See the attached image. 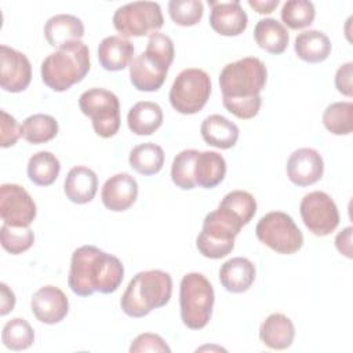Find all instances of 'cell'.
<instances>
[{"label": "cell", "instance_id": "5bb4252c", "mask_svg": "<svg viewBox=\"0 0 353 353\" xmlns=\"http://www.w3.org/2000/svg\"><path fill=\"white\" fill-rule=\"evenodd\" d=\"M32 80V65L28 57L8 46H0V85L8 92H21Z\"/></svg>", "mask_w": 353, "mask_h": 353}, {"label": "cell", "instance_id": "8fae6325", "mask_svg": "<svg viewBox=\"0 0 353 353\" xmlns=\"http://www.w3.org/2000/svg\"><path fill=\"white\" fill-rule=\"evenodd\" d=\"M164 23L161 7L154 1H132L113 14V26L123 37H139L156 33Z\"/></svg>", "mask_w": 353, "mask_h": 353}, {"label": "cell", "instance_id": "5b68a950", "mask_svg": "<svg viewBox=\"0 0 353 353\" xmlns=\"http://www.w3.org/2000/svg\"><path fill=\"white\" fill-rule=\"evenodd\" d=\"M90 51L81 41H70L41 62V80L52 91L62 92L80 83L90 72Z\"/></svg>", "mask_w": 353, "mask_h": 353}, {"label": "cell", "instance_id": "ac0fdd59", "mask_svg": "<svg viewBox=\"0 0 353 353\" xmlns=\"http://www.w3.org/2000/svg\"><path fill=\"white\" fill-rule=\"evenodd\" d=\"M138 197V182L127 172L116 174L105 181L101 199L103 205L114 212L128 210Z\"/></svg>", "mask_w": 353, "mask_h": 353}, {"label": "cell", "instance_id": "f546056e", "mask_svg": "<svg viewBox=\"0 0 353 353\" xmlns=\"http://www.w3.org/2000/svg\"><path fill=\"white\" fill-rule=\"evenodd\" d=\"M59 125L55 117L44 113H36L26 117L21 124V137L33 145L46 143L54 139Z\"/></svg>", "mask_w": 353, "mask_h": 353}, {"label": "cell", "instance_id": "60d3db41", "mask_svg": "<svg viewBox=\"0 0 353 353\" xmlns=\"http://www.w3.org/2000/svg\"><path fill=\"white\" fill-rule=\"evenodd\" d=\"M352 76H353V63L346 62L341 65L335 73V87L336 90L345 95L352 97L353 95V85H352Z\"/></svg>", "mask_w": 353, "mask_h": 353}, {"label": "cell", "instance_id": "d4e9b609", "mask_svg": "<svg viewBox=\"0 0 353 353\" xmlns=\"http://www.w3.org/2000/svg\"><path fill=\"white\" fill-rule=\"evenodd\" d=\"M127 124L135 135H150L163 124V110L156 102L139 101L128 110Z\"/></svg>", "mask_w": 353, "mask_h": 353}, {"label": "cell", "instance_id": "6da1fadb", "mask_svg": "<svg viewBox=\"0 0 353 353\" xmlns=\"http://www.w3.org/2000/svg\"><path fill=\"white\" fill-rule=\"evenodd\" d=\"M268 69L256 57H245L223 66L219 74L222 102L228 112L241 120L258 114L262 103Z\"/></svg>", "mask_w": 353, "mask_h": 353}, {"label": "cell", "instance_id": "277c9868", "mask_svg": "<svg viewBox=\"0 0 353 353\" xmlns=\"http://www.w3.org/2000/svg\"><path fill=\"white\" fill-rule=\"evenodd\" d=\"M175 50L170 36L156 32L149 36L146 50L130 63V81L138 91H157L165 81Z\"/></svg>", "mask_w": 353, "mask_h": 353}, {"label": "cell", "instance_id": "74e56055", "mask_svg": "<svg viewBox=\"0 0 353 353\" xmlns=\"http://www.w3.org/2000/svg\"><path fill=\"white\" fill-rule=\"evenodd\" d=\"M219 207H223L237 215L244 225H247L256 212V201L254 196L245 190L229 192L219 203Z\"/></svg>", "mask_w": 353, "mask_h": 353}, {"label": "cell", "instance_id": "603a6c76", "mask_svg": "<svg viewBox=\"0 0 353 353\" xmlns=\"http://www.w3.org/2000/svg\"><path fill=\"white\" fill-rule=\"evenodd\" d=\"M44 36L51 47H62L70 41L81 40L84 25L80 18L72 14H57L44 25Z\"/></svg>", "mask_w": 353, "mask_h": 353}, {"label": "cell", "instance_id": "e575fe53", "mask_svg": "<svg viewBox=\"0 0 353 353\" xmlns=\"http://www.w3.org/2000/svg\"><path fill=\"white\" fill-rule=\"evenodd\" d=\"M280 14L290 29H302L313 23L316 10L309 0H288L283 4Z\"/></svg>", "mask_w": 353, "mask_h": 353}, {"label": "cell", "instance_id": "30bf717a", "mask_svg": "<svg viewBox=\"0 0 353 353\" xmlns=\"http://www.w3.org/2000/svg\"><path fill=\"white\" fill-rule=\"evenodd\" d=\"M83 114L91 119L97 135L110 138L120 128V102L119 98L105 88H90L79 98Z\"/></svg>", "mask_w": 353, "mask_h": 353}, {"label": "cell", "instance_id": "ab89813d", "mask_svg": "<svg viewBox=\"0 0 353 353\" xmlns=\"http://www.w3.org/2000/svg\"><path fill=\"white\" fill-rule=\"evenodd\" d=\"M1 121H0V127H1V141L0 145L1 148H10L14 146L18 141V138L21 137V125H18L17 120L8 114L6 110H1Z\"/></svg>", "mask_w": 353, "mask_h": 353}, {"label": "cell", "instance_id": "8992f818", "mask_svg": "<svg viewBox=\"0 0 353 353\" xmlns=\"http://www.w3.org/2000/svg\"><path fill=\"white\" fill-rule=\"evenodd\" d=\"M244 226L243 221L229 210L219 207L208 212L196 239L199 252L210 259H221L234 248V239Z\"/></svg>", "mask_w": 353, "mask_h": 353}, {"label": "cell", "instance_id": "cb8c5ba5", "mask_svg": "<svg viewBox=\"0 0 353 353\" xmlns=\"http://www.w3.org/2000/svg\"><path fill=\"white\" fill-rule=\"evenodd\" d=\"M200 132L207 145L218 149H230L239 139V127L221 114L205 117L200 125Z\"/></svg>", "mask_w": 353, "mask_h": 353}, {"label": "cell", "instance_id": "83f0119b", "mask_svg": "<svg viewBox=\"0 0 353 353\" xmlns=\"http://www.w3.org/2000/svg\"><path fill=\"white\" fill-rule=\"evenodd\" d=\"M256 44L270 54H283L288 46L290 34L285 26L274 18L259 19L254 29Z\"/></svg>", "mask_w": 353, "mask_h": 353}, {"label": "cell", "instance_id": "7402d4cb", "mask_svg": "<svg viewBox=\"0 0 353 353\" xmlns=\"http://www.w3.org/2000/svg\"><path fill=\"white\" fill-rule=\"evenodd\" d=\"M295 338V327L283 313H272L259 327V339L273 350L288 349Z\"/></svg>", "mask_w": 353, "mask_h": 353}, {"label": "cell", "instance_id": "9c48e42d", "mask_svg": "<svg viewBox=\"0 0 353 353\" xmlns=\"http://www.w3.org/2000/svg\"><path fill=\"white\" fill-rule=\"evenodd\" d=\"M255 234L261 243L277 254L291 255L303 245V234L294 219L283 211H272L263 215L256 226Z\"/></svg>", "mask_w": 353, "mask_h": 353}, {"label": "cell", "instance_id": "836d02e7", "mask_svg": "<svg viewBox=\"0 0 353 353\" xmlns=\"http://www.w3.org/2000/svg\"><path fill=\"white\" fill-rule=\"evenodd\" d=\"M197 153L199 150L196 149H186L179 152L172 160V165H171L172 182L183 190H190L196 188L194 164H196Z\"/></svg>", "mask_w": 353, "mask_h": 353}, {"label": "cell", "instance_id": "44dd1931", "mask_svg": "<svg viewBox=\"0 0 353 353\" xmlns=\"http://www.w3.org/2000/svg\"><path fill=\"white\" fill-rule=\"evenodd\" d=\"M97 190L98 176L91 168L84 165H76L69 170L63 182V192L72 203H90L94 199Z\"/></svg>", "mask_w": 353, "mask_h": 353}, {"label": "cell", "instance_id": "f1b7e54d", "mask_svg": "<svg viewBox=\"0 0 353 353\" xmlns=\"http://www.w3.org/2000/svg\"><path fill=\"white\" fill-rule=\"evenodd\" d=\"M128 161L132 170L142 175H154L164 165V150L153 142L139 143L130 152Z\"/></svg>", "mask_w": 353, "mask_h": 353}, {"label": "cell", "instance_id": "ffe728a7", "mask_svg": "<svg viewBox=\"0 0 353 353\" xmlns=\"http://www.w3.org/2000/svg\"><path fill=\"white\" fill-rule=\"evenodd\" d=\"M134 46L123 36H108L98 46V61L105 70H123L132 62Z\"/></svg>", "mask_w": 353, "mask_h": 353}, {"label": "cell", "instance_id": "2e32d148", "mask_svg": "<svg viewBox=\"0 0 353 353\" xmlns=\"http://www.w3.org/2000/svg\"><path fill=\"white\" fill-rule=\"evenodd\" d=\"M30 309L40 323L57 324L66 317L69 312V301L61 288L55 285H44L33 294Z\"/></svg>", "mask_w": 353, "mask_h": 353}, {"label": "cell", "instance_id": "484cf974", "mask_svg": "<svg viewBox=\"0 0 353 353\" xmlns=\"http://www.w3.org/2000/svg\"><path fill=\"white\" fill-rule=\"evenodd\" d=\"M294 50L298 58H301L302 61L309 63H319L328 58L332 46L325 33L312 29L305 30L295 37Z\"/></svg>", "mask_w": 353, "mask_h": 353}, {"label": "cell", "instance_id": "1f68e13d", "mask_svg": "<svg viewBox=\"0 0 353 353\" xmlns=\"http://www.w3.org/2000/svg\"><path fill=\"white\" fill-rule=\"evenodd\" d=\"M323 124L334 135H349L353 130V103L349 101L330 103L323 113Z\"/></svg>", "mask_w": 353, "mask_h": 353}, {"label": "cell", "instance_id": "d590c367", "mask_svg": "<svg viewBox=\"0 0 353 353\" xmlns=\"http://www.w3.org/2000/svg\"><path fill=\"white\" fill-rule=\"evenodd\" d=\"M0 243L7 252L18 255L33 245L34 234L30 228H14L3 223L0 228Z\"/></svg>", "mask_w": 353, "mask_h": 353}, {"label": "cell", "instance_id": "52a82bcc", "mask_svg": "<svg viewBox=\"0 0 353 353\" xmlns=\"http://www.w3.org/2000/svg\"><path fill=\"white\" fill-rule=\"evenodd\" d=\"M214 288L208 279L197 272L182 277L179 285V306L182 323L190 330L204 328L212 314Z\"/></svg>", "mask_w": 353, "mask_h": 353}, {"label": "cell", "instance_id": "3957f363", "mask_svg": "<svg viewBox=\"0 0 353 353\" xmlns=\"http://www.w3.org/2000/svg\"><path fill=\"white\" fill-rule=\"evenodd\" d=\"M172 294L171 276L159 269L137 273L128 283L120 306L130 317H143L153 309L165 306Z\"/></svg>", "mask_w": 353, "mask_h": 353}, {"label": "cell", "instance_id": "b9f144b4", "mask_svg": "<svg viewBox=\"0 0 353 353\" xmlns=\"http://www.w3.org/2000/svg\"><path fill=\"white\" fill-rule=\"evenodd\" d=\"M352 232H353V228L347 226L342 232H339L335 237L336 250L349 259L353 256L352 255Z\"/></svg>", "mask_w": 353, "mask_h": 353}, {"label": "cell", "instance_id": "8d00e7d4", "mask_svg": "<svg viewBox=\"0 0 353 353\" xmlns=\"http://www.w3.org/2000/svg\"><path fill=\"white\" fill-rule=\"evenodd\" d=\"M204 6L200 0H171L168 14L174 23L179 26H193L203 18Z\"/></svg>", "mask_w": 353, "mask_h": 353}, {"label": "cell", "instance_id": "ba28073f", "mask_svg": "<svg viewBox=\"0 0 353 353\" xmlns=\"http://www.w3.org/2000/svg\"><path fill=\"white\" fill-rule=\"evenodd\" d=\"M211 94V79L208 73L199 68L183 69L174 80L170 90L171 106L182 114L200 112Z\"/></svg>", "mask_w": 353, "mask_h": 353}, {"label": "cell", "instance_id": "7bdbcfd3", "mask_svg": "<svg viewBox=\"0 0 353 353\" xmlns=\"http://www.w3.org/2000/svg\"><path fill=\"white\" fill-rule=\"evenodd\" d=\"M0 291H1V299H0V314L6 316L8 314L14 306H15V295L14 292L8 288L7 284L1 283L0 284Z\"/></svg>", "mask_w": 353, "mask_h": 353}, {"label": "cell", "instance_id": "7a4b0ae2", "mask_svg": "<svg viewBox=\"0 0 353 353\" xmlns=\"http://www.w3.org/2000/svg\"><path fill=\"white\" fill-rule=\"evenodd\" d=\"M123 277L121 261L95 245H81L72 254L68 284L79 296L112 294L117 291Z\"/></svg>", "mask_w": 353, "mask_h": 353}, {"label": "cell", "instance_id": "4fadbf2b", "mask_svg": "<svg viewBox=\"0 0 353 353\" xmlns=\"http://www.w3.org/2000/svg\"><path fill=\"white\" fill-rule=\"evenodd\" d=\"M37 214L32 196L17 183L0 186V215L6 225L14 228H29Z\"/></svg>", "mask_w": 353, "mask_h": 353}, {"label": "cell", "instance_id": "7c38bea8", "mask_svg": "<svg viewBox=\"0 0 353 353\" xmlns=\"http://www.w3.org/2000/svg\"><path fill=\"white\" fill-rule=\"evenodd\" d=\"M299 212L305 226L316 236H328L339 225V211L325 192L314 190L303 196Z\"/></svg>", "mask_w": 353, "mask_h": 353}, {"label": "cell", "instance_id": "9a60e30c", "mask_svg": "<svg viewBox=\"0 0 353 353\" xmlns=\"http://www.w3.org/2000/svg\"><path fill=\"white\" fill-rule=\"evenodd\" d=\"M324 161L321 154L312 148L294 150L287 161V175L296 186H309L321 179Z\"/></svg>", "mask_w": 353, "mask_h": 353}, {"label": "cell", "instance_id": "d6986e66", "mask_svg": "<svg viewBox=\"0 0 353 353\" xmlns=\"http://www.w3.org/2000/svg\"><path fill=\"white\" fill-rule=\"evenodd\" d=\"M254 263L243 256L228 259L219 269V281L222 287L233 294L245 292L255 280Z\"/></svg>", "mask_w": 353, "mask_h": 353}, {"label": "cell", "instance_id": "4316f807", "mask_svg": "<svg viewBox=\"0 0 353 353\" xmlns=\"http://www.w3.org/2000/svg\"><path fill=\"white\" fill-rule=\"evenodd\" d=\"M226 175L225 159L212 150L199 152L194 164L196 186L212 189L219 185Z\"/></svg>", "mask_w": 353, "mask_h": 353}, {"label": "cell", "instance_id": "f35d334b", "mask_svg": "<svg viewBox=\"0 0 353 353\" xmlns=\"http://www.w3.org/2000/svg\"><path fill=\"white\" fill-rule=\"evenodd\" d=\"M131 353H141V352H159V353H170L171 349L165 343V341L157 335L150 332L139 334L130 346Z\"/></svg>", "mask_w": 353, "mask_h": 353}, {"label": "cell", "instance_id": "ee69618b", "mask_svg": "<svg viewBox=\"0 0 353 353\" xmlns=\"http://www.w3.org/2000/svg\"><path fill=\"white\" fill-rule=\"evenodd\" d=\"M279 0H248V6L252 7L258 14H270L277 6Z\"/></svg>", "mask_w": 353, "mask_h": 353}, {"label": "cell", "instance_id": "4dcf8cb0", "mask_svg": "<svg viewBox=\"0 0 353 353\" xmlns=\"http://www.w3.org/2000/svg\"><path fill=\"white\" fill-rule=\"evenodd\" d=\"M61 171V163L55 154L47 150L34 153L28 161V176L37 186H50Z\"/></svg>", "mask_w": 353, "mask_h": 353}, {"label": "cell", "instance_id": "d6a6232c", "mask_svg": "<svg viewBox=\"0 0 353 353\" xmlns=\"http://www.w3.org/2000/svg\"><path fill=\"white\" fill-rule=\"evenodd\" d=\"M1 341L10 350H25L34 342V331L25 319L15 317L4 324Z\"/></svg>", "mask_w": 353, "mask_h": 353}, {"label": "cell", "instance_id": "e0dca14e", "mask_svg": "<svg viewBox=\"0 0 353 353\" xmlns=\"http://www.w3.org/2000/svg\"><path fill=\"white\" fill-rule=\"evenodd\" d=\"M211 7L210 25L222 36H239L248 25V17L239 0L233 1H212L208 0Z\"/></svg>", "mask_w": 353, "mask_h": 353}]
</instances>
